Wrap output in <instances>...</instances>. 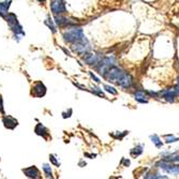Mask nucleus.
Wrapping results in <instances>:
<instances>
[{
  "label": "nucleus",
  "instance_id": "obj_1",
  "mask_svg": "<svg viewBox=\"0 0 179 179\" xmlns=\"http://www.w3.org/2000/svg\"><path fill=\"white\" fill-rule=\"evenodd\" d=\"M85 38L84 31L80 27H68L67 30L63 32V39L67 43H75Z\"/></svg>",
  "mask_w": 179,
  "mask_h": 179
},
{
  "label": "nucleus",
  "instance_id": "obj_2",
  "mask_svg": "<svg viewBox=\"0 0 179 179\" xmlns=\"http://www.w3.org/2000/svg\"><path fill=\"white\" fill-rule=\"evenodd\" d=\"M71 50H73V52H75L76 54L84 55V54H86V53L90 52L91 46H90V44H89L88 40H87L86 38H84V39L80 40V41L72 43Z\"/></svg>",
  "mask_w": 179,
  "mask_h": 179
},
{
  "label": "nucleus",
  "instance_id": "obj_3",
  "mask_svg": "<svg viewBox=\"0 0 179 179\" xmlns=\"http://www.w3.org/2000/svg\"><path fill=\"white\" fill-rule=\"evenodd\" d=\"M123 73H125V71L122 69L116 67V65H113V67H110L108 69L107 73L104 76V78L110 83H117L121 78V76L123 75Z\"/></svg>",
  "mask_w": 179,
  "mask_h": 179
},
{
  "label": "nucleus",
  "instance_id": "obj_4",
  "mask_svg": "<svg viewBox=\"0 0 179 179\" xmlns=\"http://www.w3.org/2000/svg\"><path fill=\"white\" fill-rule=\"evenodd\" d=\"M103 58V56H101L98 53H86L83 56V60L85 63L89 65H95L97 63H99L101 61V59Z\"/></svg>",
  "mask_w": 179,
  "mask_h": 179
},
{
  "label": "nucleus",
  "instance_id": "obj_5",
  "mask_svg": "<svg viewBox=\"0 0 179 179\" xmlns=\"http://www.w3.org/2000/svg\"><path fill=\"white\" fill-rule=\"evenodd\" d=\"M133 83H134V80H133V77L131 76V74L125 72L123 75L121 76V78L116 83V84L123 89H129L133 86Z\"/></svg>",
  "mask_w": 179,
  "mask_h": 179
},
{
  "label": "nucleus",
  "instance_id": "obj_6",
  "mask_svg": "<svg viewBox=\"0 0 179 179\" xmlns=\"http://www.w3.org/2000/svg\"><path fill=\"white\" fill-rule=\"evenodd\" d=\"M50 10L55 15H62L67 12L65 9V5L62 0H58V1H53L50 5Z\"/></svg>",
  "mask_w": 179,
  "mask_h": 179
},
{
  "label": "nucleus",
  "instance_id": "obj_7",
  "mask_svg": "<svg viewBox=\"0 0 179 179\" xmlns=\"http://www.w3.org/2000/svg\"><path fill=\"white\" fill-rule=\"evenodd\" d=\"M46 93V87L44 86L43 83L38 82L33 85L32 87V95L38 98H42Z\"/></svg>",
  "mask_w": 179,
  "mask_h": 179
},
{
  "label": "nucleus",
  "instance_id": "obj_8",
  "mask_svg": "<svg viewBox=\"0 0 179 179\" xmlns=\"http://www.w3.org/2000/svg\"><path fill=\"white\" fill-rule=\"evenodd\" d=\"M159 92L165 101L170 102V103L175 102V99H176V97H177V93L175 92L174 89H165V90L159 91Z\"/></svg>",
  "mask_w": 179,
  "mask_h": 179
},
{
  "label": "nucleus",
  "instance_id": "obj_9",
  "mask_svg": "<svg viewBox=\"0 0 179 179\" xmlns=\"http://www.w3.org/2000/svg\"><path fill=\"white\" fill-rule=\"evenodd\" d=\"M23 172L29 178H39L40 177V172L35 166H30L28 168H24Z\"/></svg>",
  "mask_w": 179,
  "mask_h": 179
},
{
  "label": "nucleus",
  "instance_id": "obj_10",
  "mask_svg": "<svg viewBox=\"0 0 179 179\" xmlns=\"http://www.w3.org/2000/svg\"><path fill=\"white\" fill-rule=\"evenodd\" d=\"M3 125H5L6 128H8V129H14V128L16 127V125H18L17 120H16L15 118H13V117L11 116H5L3 117Z\"/></svg>",
  "mask_w": 179,
  "mask_h": 179
},
{
  "label": "nucleus",
  "instance_id": "obj_11",
  "mask_svg": "<svg viewBox=\"0 0 179 179\" xmlns=\"http://www.w3.org/2000/svg\"><path fill=\"white\" fill-rule=\"evenodd\" d=\"M134 99L137 101L138 103H148V95L145 93V91L137 90L134 92Z\"/></svg>",
  "mask_w": 179,
  "mask_h": 179
},
{
  "label": "nucleus",
  "instance_id": "obj_12",
  "mask_svg": "<svg viewBox=\"0 0 179 179\" xmlns=\"http://www.w3.org/2000/svg\"><path fill=\"white\" fill-rule=\"evenodd\" d=\"M10 5H11V0H6L5 2H0V16L2 17L7 16Z\"/></svg>",
  "mask_w": 179,
  "mask_h": 179
},
{
  "label": "nucleus",
  "instance_id": "obj_13",
  "mask_svg": "<svg viewBox=\"0 0 179 179\" xmlns=\"http://www.w3.org/2000/svg\"><path fill=\"white\" fill-rule=\"evenodd\" d=\"M35 132L38 134V135H41V136H43V137H45V136L48 134L47 129H46L42 123H38L37 127H35Z\"/></svg>",
  "mask_w": 179,
  "mask_h": 179
},
{
  "label": "nucleus",
  "instance_id": "obj_14",
  "mask_svg": "<svg viewBox=\"0 0 179 179\" xmlns=\"http://www.w3.org/2000/svg\"><path fill=\"white\" fill-rule=\"evenodd\" d=\"M143 151H144L143 150V145H137L136 147H134V148H132L130 150V155L133 158H137L142 155Z\"/></svg>",
  "mask_w": 179,
  "mask_h": 179
},
{
  "label": "nucleus",
  "instance_id": "obj_15",
  "mask_svg": "<svg viewBox=\"0 0 179 179\" xmlns=\"http://www.w3.org/2000/svg\"><path fill=\"white\" fill-rule=\"evenodd\" d=\"M6 20H7V23L9 24V26H13V25L17 24L18 21H17V17H16V15L14 13H8L7 16H6Z\"/></svg>",
  "mask_w": 179,
  "mask_h": 179
},
{
  "label": "nucleus",
  "instance_id": "obj_16",
  "mask_svg": "<svg viewBox=\"0 0 179 179\" xmlns=\"http://www.w3.org/2000/svg\"><path fill=\"white\" fill-rule=\"evenodd\" d=\"M150 140H151V142H152L153 144L155 145V147H157V148H161V147L163 146V143H162V140H160V137L157 135V134L150 135Z\"/></svg>",
  "mask_w": 179,
  "mask_h": 179
},
{
  "label": "nucleus",
  "instance_id": "obj_17",
  "mask_svg": "<svg viewBox=\"0 0 179 179\" xmlns=\"http://www.w3.org/2000/svg\"><path fill=\"white\" fill-rule=\"evenodd\" d=\"M163 137H164V140H165L166 144H170V143H175V142H177V140H179V138L174 136L173 134H166Z\"/></svg>",
  "mask_w": 179,
  "mask_h": 179
},
{
  "label": "nucleus",
  "instance_id": "obj_18",
  "mask_svg": "<svg viewBox=\"0 0 179 179\" xmlns=\"http://www.w3.org/2000/svg\"><path fill=\"white\" fill-rule=\"evenodd\" d=\"M103 88H104V90H105L106 92L110 93V95H116L117 93H118L117 89H115L114 87H113V86H110V85H104Z\"/></svg>",
  "mask_w": 179,
  "mask_h": 179
},
{
  "label": "nucleus",
  "instance_id": "obj_19",
  "mask_svg": "<svg viewBox=\"0 0 179 179\" xmlns=\"http://www.w3.org/2000/svg\"><path fill=\"white\" fill-rule=\"evenodd\" d=\"M43 172L45 173L46 177H48V178H52V168H50V165H48V164H43Z\"/></svg>",
  "mask_w": 179,
  "mask_h": 179
},
{
  "label": "nucleus",
  "instance_id": "obj_20",
  "mask_svg": "<svg viewBox=\"0 0 179 179\" xmlns=\"http://www.w3.org/2000/svg\"><path fill=\"white\" fill-rule=\"evenodd\" d=\"M92 92L95 93V95H99V97L105 98V95H104V93L102 92V90L100 88H98V87H93V88H92Z\"/></svg>",
  "mask_w": 179,
  "mask_h": 179
},
{
  "label": "nucleus",
  "instance_id": "obj_21",
  "mask_svg": "<svg viewBox=\"0 0 179 179\" xmlns=\"http://www.w3.org/2000/svg\"><path fill=\"white\" fill-rule=\"evenodd\" d=\"M50 162L54 164V165L58 166V167L60 166V162L57 160V158H56V155H50Z\"/></svg>",
  "mask_w": 179,
  "mask_h": 179
},
{
  "label": "nucleus",
  "instance_id": "obj_22",
  "mask_svg": "<svg viewBox=\"0 0 179 179\" xmlns=\"http://www.w3.org/2000/svg\"><path fill=\"white\" fill-rule=\"evenodd\" d=\"M129 133L128 131H123V133L122 134H120V133H117V134H112V136L114 138H116V140H122L123 137H125L127 134Z\"/></svg>",
  "mask_w": 179,
  "mask_h": 179
},
{
  "label": "nucleus",
  "instance_id": "obj_23",
  "mask_svg": "<svg viewBox=\"0 0 179 179\" xmlns=\"http://www.w3.org/2000/svg\"><path fill=\"white\" fill-rule=\"evenodd\" d=\"M45 24L47 25V26L50 27V29H52V31H53V32H56V29H55V26H54V24H53L52 20H50V17H48L47 20L45 21Z\"/></svg>",
  "mask_w": 179,
  "mask_h": 179
},
{
  "label": "nucleus",
  "instance_id": "obj_24",
  "mask_svg": "<svg viewBox=\"0 0 179 179\" xmlns=\"http://www.w3.org/2000/svg\"><path fill=\"white\" fill-rule=\"evenodd\" d=\"M89 75H90V77L92 78V80H95V83H98V84H100V83H101V80H100V78H99V77H97V76H95V74L92 73V72H89Z\"/></svg>",
  "mask_w": 179,
  "mask_h": 179
},
{
  "label": "nucleus",
  "instance_id": "obj_25",
  "mask_svg": "<svg viewBox=\"0 0 179 179\" xmlns=\"http://www.w3.org/2000/svg\"><path fill=\"white\" fill-rule=\"evenodd\" d=\"M72 114V110H69V113H63V118H67V117H70Z\"/></svg>",
  "mask_w": 179,
  "mask_h": 179
},
{
  "label": "nucleus",
  "instance_id": "obj_26",
  "mask_svg": "<svg viewBox=\"0 0 179 179\" xmlns=\"http://www.w3.org/2000/svg\"><path fill=\"white\" fill-rule=\"evenodd\" d=\"M174 90H175V92L177 93V97H178V95H179V84L176 85V86L174 87Z\"/></svg>",
  "mask_w": 179,
  "mask_h": 179
},
{
  "label": "nucleus",
  "instance_id": "obj_27",
  "mask_svg": "<svg viewBox=\"0 0 179 179\" xmlns=\"http://www.w3.org/2000/svg\"><path fill=\"white\" fill-rule=\"evenodd\" d=\"M122 162L125 163V166H129L130 165V161L127 159H122Z\"/></svg>",
  "mask_w": 179,
  "mask_h": 179
},
{
  "label": "nucleus",
  "instance_id": "obj_28",
  "mask_svg": "<svg viewBox=\"0 0 179 179\" xmlns=\"http://www.w3.org/2000/svg\"><path fill=\"white\" fill-rule=\"evenodd\" d=\"M0 110L3 113V106H2V99H0Z\"/></svg>",
  "mask_w": 179,
  "mask_h": 179
},
{
  "label": "nucleus",
  "instance_id": "obj_29",
  "mask_svg": "<svg viewBox=\"0 0 179 179\" xmlns=\"http://www.w3.org/2000/svg\"><path fill=\"white\" fill-rule=\"evenodd\" d=\"M38 1H39V2H42V3H44L46 1V0H38Z\"/></svg>",
  "mask_w": 179,
  "mask_h": 179
},
{
  "label": "nucleus",
  "instance_id": "obj_30",
  "mask_svg": "<svg viewBox=\"0 0 179 179\" xmlns=\"http://www.w3.org/2000/svg\"><path fill=\"white\" fill-rule=\"evenodd\" d=\"M177 83H178V84H179V77H178V80H177Z\"/></svg>",
  "mask_w": 179,
  "mask_h": 179
}]
</instances>
